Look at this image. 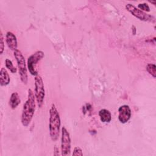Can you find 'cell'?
Returning <instances> with one entry per match:
<instances>
[{"instance_id":"17","label":"cell","mask_w":156,"mask_h":156,"mask_svg":"<svg viewBox=\"0 0 156 156\" xmlns=\"http://www.w3.org/2000/svg\"><path fill=\"white\" fill-rule=\"evenodd\" d=\"M73 155L74 156H77V155H80V156H82L83 155V153H82V150L81 149L80 147L77 146L75 147L74 148V151L73 152Z\"/></svg>"},{"instance_id":"12","label":"cell","mask_w":156,"mask_h":156,"mask_svg":"<svg viewBox=\"0 0 156 156\" xmlns=\"http://www.w3.org/2000/svg\"><path fill=\"white\" fill-rule=\"evenodd\" d=\"M21 102L20 97L17 92H13L9 99V105L12 109L16 108Z\"/></svg>"},{"instance_id":"4","label":"cell","mask_w":156,"mask_h":156,"mask_svg":"<svg viewBox=\"0 0 156 156\" xmlns=\"http://www.w3.org/2000/svg\"><path fill=\"white\" fill-rule=\"evenodd\" d=\"M35 97L36 102L39 108L41 107L43 104L44 99L45 96V90L44 87V83L40 75L35 76Z\"/></svg>"},{"instance_id":"1","label":"cell","mask_w":156,"mask_h":156,"mask_svg":"<svg viewBox=\"0 0 156 156\" xmlns=\"http://www.w3.org/2000/svg\"><path fill=\"white\" fill-rule=\"evenodd\" d=\"M34 92L31 89L28 90L27 99L23 105L21 114V123L23 126L27 127L30 123L34 115L36 102Z\"/></svg>"},{"instance_id":"5","label":"cell","mask_w":156,"mask_h":156,"mask_svg":"<svg viewBox=\"0 0 156 156\" xmlns=\"http://www.w3.org/2000/svg\"><path fill=\"white\" fill-rule=\"evenodd\" d=\"M44 56V52L41 51H37L33 54H32L27 58V65L28 70L30 74L32 76L38 75V71L37 70V65L38 62L40 61Z\"/></svg>"},{"instance_id":"14","label":"cell","mask_w":156,"mask_h":156,"mask_svg":"<svg viewBox=\"0 0 156 156\" xmlns=\"http://www.w3.org/2000/svg\"><path fill=\"white\" fill-rule=\"evenodd\" d=\"M5 67L12 73H15L17 71V69L13 66L12 62L9 59V58H6L5 60Z\"/></svg>"},{"instance_id":"2","label":"cell","mask_w":156,"mask_h":156,"mask_svg":"<svg viewBox=\"0 0 156 156\" xmlns=\"http://www.w3.org/2000/svg\"><path fill=\"white\" fill-rule=\"evenodd\" d=\"M61 121L59 113L54 104H52L49 109V135L53 141H56L59 136Z\"/></svg>"},{"instance_id":"10","label":"cell","mask_w":156,"mask_h":156,"mask_svg":"<svg viewBox=\"0 0 156 156\" xmlns=\"http://www.w3.org/2000/svg\"><path fill=\"white\" fill-rule=\"evenodd\" d=\"M10 78L5 68H2L0 71V85L1 86H6L9 84Z\"/></svg>"},{"instance_id":"6","label":"cell","mask_w":156,"mask_h":156,"mask_svg":"<svg viewBox=\"0 0 156 156\" xmlns=\"http://www.w3.org/2000/svg\"><path fill=\"white\" fill-rule=\"evenodd\" d=\"M126 9L133 16L141 21L155 22V18L153 16L149 15L146 12L137 9L136 7L131 4H127L126 5Z\"/></svg>"},{"instance_id":"15","label":"cell","mask_w":156,"mask_h":156,"mask_svg":"<svg viewBox=\"0 0 156 156\" xmlns=\"http://www.w3.org/2000/svg\"><path fill=\"white\" fill-rule=\"evenodd\" d=\"M138 9L142 10V11H146V12H150V8L147 4L144 2V3H140L138 5Z\"/></svg>"},{"instance_id":"3","label":"cell","mask_w":156,"mask_h":156,"mask_svg":"<svg viewBox=\"0 0 156 156\" xmlns=\"http://www.w3.org/2000/svg\"><path fill=\"white\" fill-rule=\"evenodd\" d=\"M13 55L17 62L20 79L23 83L27 84L28 81V75L24 57L19 49L14 51Z\"/></svg>"},{"instance_id":"7","label":"cell","mask_w":156,"mask_h":156,"mask_svg":"<svg viewBox=\"0 0 156 156\" xmlns=\"http://www.w3.org/2000/svg\"><path fill=\"white\" fill-rule=\"evenodd\" d=\"M71 138L70 135L65 127L62 128L61 136V153L62 155H68L71 152Z\"/></svg>"},{"instance_id":"13","label":"cell","mask_w":156,"mask_h":156,"mask_svg":"<svg viewBox=\"0 0 156 156\" xmlns=\"http://www.w3.org/2000/svg\"><path fill=\"white\" fill-rule=\"evenodd\" d=\"M147 71L154 77H156V66L153 63H149L146 66Z\"/></svg>"},{"instance_id":"16","label":"cell","mask_w":156,"mask_h":156,"mask_svg":"<svg viewBox=\"0 0 156 156\" xmlns=\"http://www.w3.org/2000/svg\"><path fill=\"white\" fill-rule=\"evenodd\" d=\"M4 50V37L2 31L0 32V54H2Z\"/></svg>"},{"instance_id":"11","label":"cell","mask_w":156,"mask_h":156,"mask_svg":"<svg viewBox=\"0 0 156 156\" xmlns=\"http://www.w3.org/2000/svg\"><path fill=\"white\" fill-rule=\"evenodd\" d=\"M99 116L101 122L104 123H108L112 120L111 113L109 110L103 108L99 110Z\"/></svg>"},{"instance_id":"8","label":"cell","mask_w":156,"mask_h":156,"mask_svg":"<svg viewBox=\"0 0 156 156\" xmlns=\"http://www.w3.org/2000/svg\"><path fill=\"white\" fill-rule=\"evenodd\" d=\"M118 119L122 124L126 123L131 118V110L127 105L120 106L118 108Z\"/></svg>"},{"instance_id":"9","label":"cell","mask_w":156,"mask_h":156,"mask_svg":"<svg viewBox=\"0 0 156 156\" xmlns=\"http://www.w3.org/2000/svg\"><path fill=\"white\" fill-rule=\"evenodd\" d=\"M6 43L9 49L12 51L17 49V40L15 35L12 32H7L5 36Z\"/></svg>"}]
</instances>
